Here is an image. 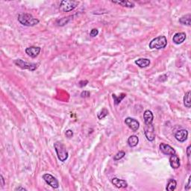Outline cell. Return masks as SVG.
<instances>
[{
	"label": "cell",
	"mask_w": 191,
	"mask_h": 191,
	"mask_svg": "<svg viewBox=\"0 0 191 191\" xmlns=\"http://www.w3.org/2000/svg\"><path fill=\"white\" fill-rule=\"evenodd\" d=\"M18 21L26 26H34L39 23V20L35 18L32 14L28 13H22L18 16Z\"/></svg>",
	"instance_id": "obj_1"
},
{
	"label": "cell",
	"mask_w": 191,
	"mask_h": 191,
	"mask_svg": "<svg viewBox=\"0 0 191 191\" xmlns=\"http://www.w3.org/2000/svg\"><path fill=\"white\" fill-rule=\"evenodd\" d=\"M54 148L58 155V158L60 161L64 162L68 158V152L62 143L55 142L54 143Z\"/></svg>",
	"instance_id": "obj_2"
},
{
	"label": "cell",
	"mask_w": 191,
	"mask_h": 191,
	"mask_svg": "<svg viewBox=\"0 0 191 191\" xmlns=\"http://www.w3.org/2000/svg\"><path fill=\"white\" fill-rule=\"evenodd\" d=\"M167 45V40L165 36H159L154 38L149 44L150 49H164Z\"/></svg>",
	"instance_id": "obj_3"
},
{
	"label": "cell",
	"mask_w": 191,
	"mask_h": 191,
	"mask_svg": "<svg viewBox=\"0 0 191 191\" xmlns=\"http://www.w3.org/2000/svg\"><path fill=\"white\" fill-rule=\"evenodd\" d=\"M79 4V2L78 1H68V0H64L61 2L60 5V10L62 12H69L73 10H74L78 5Z\"/></svg>",
	"instance_id": "obj_4"
},
{
	"label": "cell",
	"mask_w": 191,
	"mask_h": 191,
	"mask_svg": "<svg viewBox=\"0 0 191 191\" xmlns=\"http://www.w3.org/2000/svg\"><path fill=\"white\" fill-rule=\"evenodd\" d=\"M14 64H15L17 67L23 69V70H30V71H35V70L37 68V65L36 64L26 62V61H23L22 59L15 60V61H14Z\"/></svg>",
	"instance_id": "obj_5"
},
{
	"label": "cell",
	"mask_w": 191,
	"mask_h": 191,
	"mask_svg": "<svg viewBox=\"0 0 191 191\" xmlns=\"http://www.w3.org/2000/svg\"><path fill=\"white\" fill-rule=\"evenodd\" d=\"M43 179H44L46 182L49 186L52 187V188H58L59 187V183H58V181L52 175L49 174V173H46L43 176Z\"/></svg>",
	"instance_id": "obj_6"
},
{
	"label": "cell",
	"mask_w": 191,
	"mask_h": 191,
	"mask_svg": "<svg viewBox=\"0 0 191 191\" xmlns=\"http://www.w3.org/2000/svg\"><path fill=\"white\" fill-rule=\"evenodd\" d=\"M145 135H146V138L149 141H153L155 138V128H154L153 125L149 124L146 125L145 124Z\"/></svg>",
	"instance_id": "obj_7"
},
{
	"label": "cell",
	"mask_w": 191,
	"mask_h": 191,
	"mask_svg": "<svg viewBox=\"0 0 191 191\" xmlns=\"http://www.w3.org/2000/svg\"><path fill=\"white\" fill-rule=\"evenodd\" d=\"M125 123L134 132L137 131L140 127L139 122L137 120H135V119L131 118V117H127L125 120Z\"/></svg>",
	"instance_id": "obj_8"
},
{
	"label": "cell",
	"mask_w": 191,
	"mask_h": 191,
	"mask_svg": "<svg viewBox=\"0 0 191 191\" xmlns=\"http://www.w3.org/2000/svg\"><path fill=\"white\" fill-rule=\"evenodd\" d=\"M159 147L161 152L164 154H165V155H173L176 154V150L172 146H170V145L166 144V143H161Z\"/></svg>",
	"instance_id": "obj_9"
},
{
	"label": "cell",
	"mask_w": 191,
	"mask_h": 191,
	"mask_svg": "<svg viewBox=\"0 0 191 191\" xmlns=\"http://www.w3.org/2000/svg\"><path fill=\"white\" fill-rule=\"evenodd\" d=\"M41 50L40 47L38 46H30L28 47L26 49V52L29 56L32 57V58H36L38 55L40 54Z\"/></svg>",
	"instance_id": "obj_10"
},
{
	"label": "cell",
	"mask_w": 191,
	"mask_h": 191,
	"mask_svg": "<svg viewBox=\"0 0 191 191\" xmlns=\"http://www.w3.org/2000/svg\"><path fill=\"white\" fill-rule=\"evenodd\" d=\"M187 136H188V132L187 131L185 130V129H181V130L178 131L176 133V139L179 142H184L187 139Z\"/></svg>",
	"instance_id": "obj_11"
},
{
	"label": "cell",
	"mask_w": 191,
	"mask_h": 191,
	"mask_svg": "<svg viewBox=\"0 0 191 191\" xmlns=\"http://www.w3.org/2000/svg\"><path fill=\"white\" fill-rule=\"evenodd\" d=\"M185 39H186V34L184 32H179V33L175 34L173 38V41L176 44H181L185 40Z\"/></svg>",
	"instance_id": "obj_12"
},
{
	"label": "cell",
	"mask_w": 191,
	"mask_h": 191,
	"mask_svg": "<svg viewBox=\"0 0 191 191\" xmlns=\"http://www.w3.org/2000/svg\"><path fill=\"white\" fill-rule=\"evenodd\" d=\"M111 183L114 185L115 187H117V188H126L127 187L128 183L125 180L123 179H117V178H114L111 180Z\"/></svg>",
	"instance_id": "obj_13"
},
{
	"label": "cell",
	"mask_w": 191,
	"mask_h": 191,
	"mask_svg": "<svg viewBox=\"0 0 191 191\" xmlns=\"http://www.w3.org/2000/svg\"><path fill=\"white\" fill-rule=\"evenodd\" d=\"M143 119H144V122L146 125L152 124L154 116L152 111H149V110H146L144 112V114H143Z\"/></svg>",
	"instance_id": "obj_14"
},
{
	"label": "cell",
	"mask_w": 191,
	"mask_h": 191,
	"mask_svg": "<svg viewBox=\"0 0 191 191\" xmlns=\"http://www.w3.org/2000/svg\"><path fill=\"white\" fill-rule=\"evenodd\" d=\"M170 164L173 169H178L180 167V160H179V157L176 155V154L171 155L170 158Z\"/></svg>",
	"instance_id": "obj_15"
},
{
	"label": "cell",
	"mask_w": 191,
	"mask_h": 191,
	"mask_svg": "<svg viewBox=\"0 0 191 191\" xmlns=\"http://www.w3.org/2000/svg\"><path fill=\"white\" fill-rule=\"evenodd\" d=\"M135 64L139 66L140 68H145L149 67L150 64V61L148 58H139L135 61Z\"/></svg>",
	"instance_id": "obj_16"
},
{
	"label": "cell",
	"mask_w": 191,
	"mask_h": 191,
	"mask_svg": "<svg viewBox=\"0 0 191 191\" xmlns=\"http://www.w3.org/2000/svg\"><path fill=\"white\" fill-rule=\"evenodd\" d=\"M113 3L118 4L126 8H134L135 6V4L133 2H130L128 0H123V1H112Z\"/></svg>",
	"instance_id": "obj_17"
},
{
	"label": "cell",
	"mask_w": 191,
	"mask_h": 191,
	"mask_svg": "<svg viewBox=\"0 0 191 191\" xmlns=\"http://www.w3.org/2000/svg\"><path fill=\"white\" fill-rule=\"evenodd\" d=\"M139 143V138L136 135H131L128 139V144L130 147H134Z\"/></svg>",
	"instance_id": "obj_18"
},
{
	"label": "cell",
	"mask_w": 191,
	"mask_h": 191,
	"mask_svg": "<svg viewBox=\"0 0 191 191\" xmlns=\"http://www.w3.org/2000/svg\"><path fill=\"white\" fill-rule=\"evenodd\" d=\"M190 17H191L190 14H186V15L183 16V17H181L180 19H179V22L183 25L190 26Z\"/></svg>",
	"instance_id": "obj_19"
},
{
	"label": "cell",
	"mask_w": 191,
	"mask_h": 191,
	"mask_svg": "<svg viewBox=\"0 0 191 191\" xmlns=\"http://www.w3.org/2000/svg\"><path fill=\"white\" fill-rule=\"evenodd\" d=\"M184 104L187 108H190L191 106V102H190V91H188L185 93L184 96Z\"/></svg>",
	"instance_id": "obj_20"
},
{
	"label": "cell",
	"mask_w": 191,
	"mask_h": 191,
	"mask_svg": "<svg viewBox=\"0 0 191 191\" xmlns=\"http://www.w3.org/2000/svg\"><path fill=\"white\" fill-rule=\"evenodd\" d=\"M72 18H73V17H71V16H69V17H63V18L57 20V24H58V26H65V25H67L72 20Z\"/></svg>",
	"instance_id": "obj_21"
},
{
	"label": "cell",
	"mask_w": 191,
	"mask_h": 191,
	"mask_svg": "<svg viewBox=\"0 0 191 191\" xmlns=\"http://www.w3.org/2000/svg\"><path fill=\"white\" fill-rule=\"evenodd\" d=\"M176 185H177V182H176V180L174 179H170L169 181L168 184H167V186L166 190L168 191H173L174 190H176Z\"/></svg>",
	"instance_id": "obj_22"
},
{
	"label": "cell",
	"mask_w": 191,
	"mask_h": 191,
	"mask_svg": "<svg viewBox=\"0 0 191 191\" xmlns=\"http://www.w3.org/2000/svg\"><path fill=\"white\" fill-rule=\"evenodd\" d=\"M126 95L125 93H122L120 96H117L115 94H113L112 97L114 100V104H115L116 105H118V104H120V102H121V101L123 100L125 97H126Z\"/></svg>",
	"instance_id": "obj_23"
},
{
	"label": "cell",
	"mask_w": 191,
	"mask_h": 191,
	"mask_svg": "<svg viewBox=\"0 0 191 191\" xmlns=\"http://www.w3.org/2000/svg\"><path fill=\"white\" fill-rule=\"evenodd\" d=\"M108 110H107L106 108H103V109H102V111L98 114V118H99V120H102V119L105 118V117L108 115Z\"/></svg>",
	"instance_id": "obj_24"
},
{
	"label": "cell",
	"mask_w": 191,
	"mask_h": 191,
	"mask_svg": "<svg viewBox=\"0 0 191 191\" xmlns=\"http://www.w3.org/2000/svg\"><path fill=\"white\" fill-rule=\"evenodd\" d=\"M125 155H126V152H123V151H120V152H117V153L114 155V159L115 160V161H119V160L122 159Z\"/></svg>",
	"instance_id": "obj_25"
},
{
	"label": "cell",
	"mask_w": 191,
	"mask_h": 191,
	"mask_svg": "<svg viewBox=\"0 0 191 191\" xmlns=\"http://www.w3.org/2000/svg\"><path fill=\"white\" fill-rule=\"evenodd\" d=\"M90 93L89 91H83V92L81 93V96H82V98L90 97Z\"/></svg>",
	"instance_id": "obj_26"
},
{
	"label": "cell",
	"mask_w": 191,
	"mask_h": 191,
	"mask_svg": "<svg viewBox=\"0 0 191 191\" xmlns=\"http://www.w3.org/2000/svg\"><path fill=\"white\" fill-rule=\"evenodd\" d=\"M98 34H99V31H98L96 29H93L91 30L90 36L91 37H95V36H97Z\"/></svg>",
	"instance_id": "obj_27"
},
{
	"label": "cell",
	"mask_w": 191,
	"mask_h": 191,
	"mask_svg": "<svg viewBox=\"0 0 191 191\" xmlns=\"http://www.w3.org/2000/svg\"><path fill=\"white\" fill-rule=\"evenodd\" d=\"M66 137L68 138H71L73 136V132L72 130H67L65 133Z\"/></svg>",
	"instance_id": "obj_28"
},
{
	"label": "cell",
	"mask_w": 191,
	"mask_h": 191,
	"mask_svg": "<svg viewBox=\"0 0 191 191\" xmlns=\"http://www.w3.org/2000/svg\"><path fill=\"white\" fill-rule=\"evenodd\" d=\"M88 84V81H81L80 82H79V87H84V86H86L87 84Z\"/></svg>",
	"instance_id": "obj_29"
},
{
	"label": "cell",
	"mask_w": 191,
	"mask_h": 191,
	"mask_svg": "<svg viewBox=\"0 0 191 191\" xmlns=\"http://www.w3.org/2000/svg\"><path fill=\"white\" fill-rule=\"evenodd\" d=\"M190 179H191V177L190 176L189 180H188L187 185V186H185V190H189L190 189Z\"/></svg>",
	"instance_id": "obj_30"
},
{
	"label": "cell",
	"mask_w": 191,
	"mask_h": 191,
	"mask_svg": "<svg viewBox=\"0 0 191 191\" xmlns=\"http://www.w3.org/2000/svg\"><path fill=\"white\" fill-rule=\"evenodd\" d=\"M191 146H189L187 149V155L188 158H190V151H191Z\"/></svg>",
	"instance_id": "obj_31"
},
{
	"label": "cell",
	"mask_w": 191,
	"mask_h": 191,
	"mask_svg": "<svg viewBox=\"0 0 191 191\" xmlns=\"http://www.w3.org/2000/svg\"><path fill=\"white\" fill-rule=\"evenodd\" d=\"M15 190H26V188H24V187H17V188H15Z\"/></svg>",
	"instance_id": "obj_32"
},
{
	"label": "cell",
	"mask_w": 191,
	"mask_h": 191,
	"mask_svg": "<svg viewBox=\"0 0 191 191\" xmlns=\"http://www.w3.org/2000/svg\"><path fill=\"white\" fill-rule=\"evenodd\" d=\"M1 181H2V187H4V185H5V179H4L2 176H1Z\"/></svg>",
	"instance_id": "obj_33"
}]
</instances>
